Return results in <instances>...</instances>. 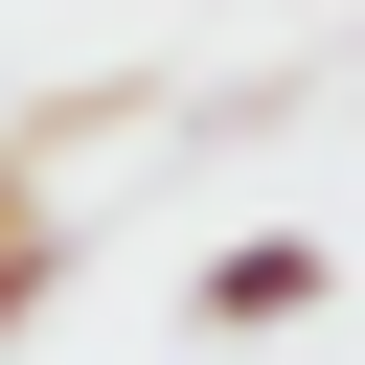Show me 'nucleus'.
I'll return each instance as SVG.
<instances>
[{
    "mask_svg": "<svg viewBox=\"0 0 365 365\" xmlns=\"http://www.w3.org/2000/svg\"><path fill=\"white\" fill-rule=\"evenodd\" d=\"M319 297H342V251H319V228H228V251L182 274V319H205V342H297Z\"/></svg>",
    "mask_w": 365,
    "mask_h": 365,
    "instance_id": "nucleus-1",
    "label": "nucleus"
},
{
    "mask_svg": "<svg viewBox=\"0 0 365 365\" xmlns=\"http://www.w3.org/2000/svg\"><path fill=\"white\" fill-rule=\"evenodd\" d=\"M0 205H23V160H0Z\"/></svg>",
    "mask_w": 365,
    "mask_h": 365,
    "instance_id": "nucleus-2",
    "label": "nucleus"
}]
</instances>
